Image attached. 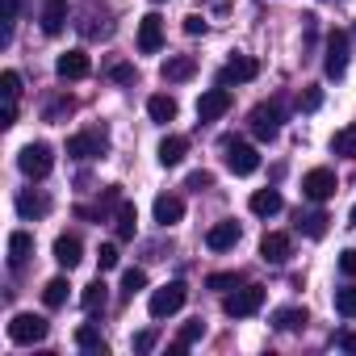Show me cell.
<instances>
[{
  "label": "cell",
  "mask_w": 356,
  "mask_h": 356,
  "mask_svg": "<svg viewBox=\"0 0 356 356\" xmlns=\"http://www.w3.org/2000/svg\"><path fill=\"white\" fill-rule=\"evenodd\" d=\"M47 331H51V323L42 314H13V323H9V339L13 343H42Z\"/></svg>",
  "instance_id": "obj_6"
},
{
  "label": "cell",
  "mask_w": 356,
  "mask_h": 356,
  "mask_svg": "<svg viewBox=\"0 0 356 356\" xmlns=\"http://www.w3.org/2000/svg\"><path fill=\"white\" fill-rule=\"evenodd\" d=\"M67 113H76V101L63 92V97H55V101H47V109H42V122H63Z\"/></svg>",
  "instance_id": "obj_34"
},
{
  "label": "cell",
  "mask_w": 356,
  "mask_h": 356,
  "mask_svg": "<svg viewBox=\"0 0 356 356\" xmlns=\"http://www.w3.org/2000/svg\"><path fill=\"white\" fill-rule=\"evenodd\" d=\"M323 105V88H306L302 97H298V109H306V113H314Z\"/></svg>",
  "instance_id": "obj_42"
},
{
  "label": "cell",
  "mask_w": 356,
  "mask_h": 356,
  "mask_svg": "<svg viewBox=\"0 0 356 356\" xmlns=\"http://www.w3.org/2000/svg\"><path fill=\"white\" fill-rule=\"evenodd\" d=\"M335 343H339L343 352H352V356H356V331H343V335H339Z\"/></svg>",
  "instance_id": "obj_48"
},
{
  "label": "cell",
  "mask_w": 356,
  "mask_h": 356,
  "mask_svg": "<svg viewBox=\"0 0 356 356\" xmlns=\"http://www.w3.org/2000/svg\"><path fill=\"white\" fill-rule=\"evenodd\" d=\"M248 206H252V214L273 218V214H281V206H285V202H281V193H277V189H256Z\"/></svg>",
  "instance_id": "obj_24"
},
{
  "label": "cell",
  "mask_w": 356,
  "mask_h": 356,
  "mask_svg": "<svg viewBox=\"0 0 356 356\" xmlns=\"http://www.w3.org/2000/svg\"><path fill=\"white\" fill-rule=\"evenodd\" d=\"M118 260H122V256H118V248H113V243H101V252H97V268H101V273H109V268H118Z\"/></svg>",
  "instance_id": "obj_39"
},
{
  "label": "cell",
  "mask_w": 356,
  "mask_h": 356,
  "mask_svg": "<svg viewBox=\"0 0 356 356\" xmlns=\"http://www.w3.org/2000/svg\"><path fill=\"white\" fill-rule=\"evenodd\" d=\"M260 306H264V285H243V289H231L222 298V314L227 318H252Z\"/></svg>",
  "instance_id": "obj_1"
},
{
  "label": "cell",
  "mask_w": 356,
  "mask_h": 356,
  "mask_svg": "<svg viewBox=\"0 0 356 356\" xmlns=\"http://www.w3.org/2000/svg\"><path fill=\"white\" fill-rule=\"evenodd\" d=\"M17 5H22V0H0V9H5V42H13V22H17Z\"/></svg>",
  "instance_id": "obj_40"
},
{
  "label": "cell",
  "mask_w": 356,
  "mask_h": 356,
  "mask_svg": "<svg viewBox=\"0 0 356 356\" xmlns=\"http://www.w3.org/2000/svg\"><path fill=\"white\" fill-rule=\"evenodd\" d=\"M105 147H109V134L105 130H84V134H72L67 138V155L72 159H97Z\"/></svg>",
  "instance_id": "obj_9"
},
{
  "label": "cell",
  "mask_w": 356,
  "mask_h": 356,
  "mask_svg": "<svg viewBox=\"0 0 356 356\" xmlns=\"http://www.w3.org/2000/svg\"><path fill=\"white\" fill-rule=\"evenodd\" d=\"M155 339H159V335H155L151 327H147V331H138V335H134V352H151V348H155Z\"/></svg>",
  "instance_id": "obj_44"
},
{
  "label": "cell",
  "mask_w": 356,
  "mask_h": 356,
  "mask_svg": "<svg viewBox=\"0 0 356 356\" xmlns=\"http://www.w3.org/2000/svg\"><path fill=\"white\" fill-rule=\"evenodd\" d=\"M323 72L331 80H339L348 72V34L343 30H331L327 34V59H323Z\"/></svg>",
  "instance_id": "obj_8"
},
{
  "label": "cell",
  "mask_w": 356,
  "mask_h": 356,
  "mask_svg": "<svg viewBox=\"0 0 356 356\" xmlns=\"http://www.w3.org/2000/svg\"><path fill=\"white\" fill-rule=\"evenodd\" d=\"M185 34H193V38H197V34H206V17L189 13V17H185Z\"/></svg>",
  "instance_id": "obj_45"
},
{
  "label": "cell",
  "mask_w": 356,
  "mask_h": 356,
  "mask_svg": "<svg viewBox=\"0 0 356 356\" xmlns=\"http://www.w3.org/2000/svg\"><path fill=\"white\" fill-rule=\"evenodd\" d=\"M76 348H84V352H97V356H105V352H109V343L101 339V331H97L92 323L76 327Z\"/></svg>",
  "instance_id": "obj_27"
},
{
  "label": "cell",
  "mask_w": 356,
  "mask_h": 356,
  "mask_svg": "<svg viewBox=\"0 0 356 356\" xmlns=\"http://www.w3.org/2000/svg\"><path fill=\"white\" fill-rule=\"evenodd\" d=\"M306 318H310V314H306L302 306H285V310L273 314V327H277V331H298V327H306Z\"/></svg>",
  "instance_id": "obj_29"
},
{
  "label": "cell",
  "mask_w": 356,
  "mask_h": 356,
  "mask_svg": "<svg viewBox=\"0 0 356 356\" xmlns=\"http://www.w3.org/2000/svg\"><path fill=\"white\" fill-rule=\"evenodd\" d=\"M185 155H189V138H185V134H168V138L159 143V163H163V168H176Z\"/></svg>",
  "instance_id": "obj_23"
},
{
  "label": "cell",
  "mask_w": 356,
  "mask_h": 356,
  "mask_svg": "<svg viewBox=\"0 0 356 356\" xmlns=\"http://www.w3.org/2000/svg\"><path fill=\"white\" fill-rule=\"evenodd\" d=\"M185 189H193V193H206V189H214V176H210V172H193L189 181H185Z\"/></svg>",
  "instance_id": "obj_41"
},
{
  "label": "cell",
  "mask_w": 356,
  "mask_h": 356,
  "mask_svg": "<svg viewBox=\"0 0 356 356\" xmlns=\"http://www.w3.org/2000/svg\"><path fill=\"white\" fill-rule=\"evenodd\" d=\"M47 210H51V197H47V193H38V189H22V193H17V214H22L26 222L42 218Z\"/></svg>",
  "instance_id": "obj_19"
},
{
  "label": "cell",
  "mask_w": 356,
  "mask_h": 356,
  "mask_svg": "<svg viewBox=\"0 0 356 356\" xmlns=\"http://www.w3.org/2000/svg\"><path fill=\"white\" fill-rule=\"evenodd\" d=\"M256 76H260V63H256L252 55H235V59L218 72V84L231 88V84H248V80H256Z\"/></svg>",
  "instance_id": "obj_10"
},
{
  "label": "cell",
  "mask_w": 356,
  "mask_h": 356,
  "mask_svg": "<svg viewBox=\"0 0 356 356\" xmlns=\"http://www.w3.org/2000/svg\"><path fill=\"white\" fill-rule=\"evenodd\" d=\"M138 289H147V273L143 268H126L122 273V298H134Z\"/></svg>",
  "instance_id": "obj_35"
},
{
  "label": "cell",
  "mask_w": 356,
  "mask_h": 356,
  "mask_svg": "<svg viewBox=\"0 0 356 356\" xmlns=\"http://www.w3.org/2000/svg\"><path fill=\"white\" fill-rule=\"evenodd\" d=\"M0 92H5V101H17L22 97V76L17 72H5V76H0Z\"/></svg>",
  "instance_id": "obj_38"
},
{
  "label": "cell",
  "mask_w": 356,
  "mask_h": 356,
  "mask_svg": "<svg viewBox=\"0 0 356 356\" xmlns=\"http://www.w3.org/2000/svg\"><path fill=\"white\" fill-rule=\"evenodd\" d=\"M239 285V273H210L206 277V289H218V293H231Z\"/></svg>",
  "instance_id": "obj_36"
},
{
  "label": "cell",
  "mask_w": 356,
  "mask_h": 356,
  "mask_svg": "<svg viewBox=\"0 0 356 356\" xmlns=\"http://www.w3.org/2000/svg\"><path fill=\"white\" fill-rule=\"evenodd\" d=\"M239 239H243V227H239L235 218H227V222H214V227L206 231V248H210V252H231Z\"/></svg>",
  "instance_id": "obj_12"
},
{
  "label": "cell",
  "mask_w": 356,
  "mask_h": 356,
  "mask_svg": "<svg viewBox=\"0 0 356 356\" xmlns=\"http://www.w3.org/2000/svg\"><path fill=\"white\" fill-rule=\"evenodd\" d=\"M122 202H126V197H122V185H109L92 210H88V206H76V214H80V218H105V214H109V210H118Z\"/></svg>",
  "instance_id": "obj_21"
},
{
  "label": "cell",
  "mask_w": 356,
  "mask_h": 356,
  "mask_svg": "<svg viewBox=\"0 0 356 356\" xmlns=\"http://www.w3.org/2000/svg\"><path fill=\"white\" fill-rule=\"evenodd\" d=\"M17 122V101H5V109H0V126H13Z\"/></svg>",
  "instance_id": "obj_47"
},
{
  "label": "cell",
  "mask_w": 356,
  "mask_h": 356,
  "mask_svg": "<svg viewBox=\"0 0 356 356\" xmlns=\"http://www.w3.org/2000/svg\"><path fill=\"white\" fill-rule=\"evenodd\" d=\"M17 168L30 176V181H42V176H51V168H55V151H51V143H26L22 155H17Z\"/></svg>",
  "instance_id": "obj_2"
},
{
  "label": "cell",
  "mask_w": 356,
  "mask_h": 356,
  "mask_svg": "<svg viewBox=\"0 0 356 356\" xmlns=\"http://www.w3.org/2000/svg\"><path fill=\"white\" fill-rule=\"evenodd\" d=\"M55 72H59V80H84V76L92 72V59H88L84 51H67V55H59Z\"/></svg>",
  "instance_id": "obj_17"
},
{
  "label": "cell",
  "mask_w": 356,
  "mask_h": 356,
  "mask_svg": "<svg viewBox=\"0 0 356 356\" xmlns=\"http://www.w3.org/2000/svg\"><path fill=\"white\" fill-rule=\"evenodd\" d=\"M67 289H72V285H67V277H55V281H47V285H42V302H47L51 310H59V306L67 302Z\"/></svg>",
  "instance_id": "obj_31"
},
{
  "label": "cell",
  "mask_w": 356,
  "mask_h": 356,
  "mask_svg": "<svg viewBox=\"0 0 356 356\" xmlns=\"http://www.w3.org/2000/svg\"><path fill=\"white\" fill-rule=\"evenodd\" d=\"M185 302H189L185 281H168V285H159V289L151 293V318H172Z\"/></svg>",
  "instance_id": "obj_3"
},
{
  "label": "cell",
  "mask_w": 356,
  "mask_h": 356,
  "mask_svg": "<svg viewBox=\"0 0 356 356\" xmlns=\"http://www.w3.org/2000/svg\"><path fill=\"white\" fill-rule=\"evenodd\" d=\"M248 126H252V134H256L260 143H273V138L281 134V101H260V105L252 109Z\"/></svg>",
  "instance_id": "obj_4"
},
{
  "label": "cell",
  "mask_w": 356,
  "mask_h": 356,
  "mask_svg": "<svg viewBox=\"0 0 356 356\" xmlns=\"http://www.w3.org/2000/svg\"><path fill=\"white\" fill-rule=\"evenodd\" d=\"M339 273L356 281V248H348V252H339Z\"/></svg>",
  "instance_id": "obj_43"
},
{
  "label": "cell",
  "mask_w": 356,
  "mask_h": 356,
  "mask_svg": "<svg viewBox=\"0 0 356 356\" xmlns=\"http://www.w3.org/2000/svg\"><path fill=\"white\" fill-rule=\"evenodd\" d=\"M105 302H109V289H105V281L97 277V281L80 293V306H84V310H105Z\"/></svg>",
  "instance_id": "obj_32"
},
{
  "label": "cell",
  "mask_w": 356,
  "mask_h": 356,
  "mask_svg": "<svg viewBox=\"0 0 356 356\" xmlns=\"http://www.w3.org/2000/svg\"><path fill=\"white\" fill-rule=\"evenodd\" d=\"M193 72H197V59L193 55H168L163 67H159V76L168 84H185V80H193Z\"/></svg>",
  "instance_id": "obj_16"
},
{
  "label": "cell",
  "mask_w": 356,
  "mask_h": 356,
  "mask_svg": "<svg viewBox=\"0 0 356 356\" xmlns=\"http://www.w3.org/2000/svg\"><path fill=\"white\" fill-rule=\"evenodd\" d=\"M335 189H339V181H335L331 168H310V172L302 176V193H306L310 202H327V197H335Z\"/></svg>",
  "instance_id": "obj_7"
},
{
  "label": "cell",
  "mask_w": 356,
  "mask_h": 356,
  "mask_svg": "<svg viewBox=\"0 0 356 356\" xmlns=\"http://www.w3.org/2000/svg\"><path fill=\"white\" fill-rule=\"evenodd\" d=\"M109 76H113L118 84H134V67H130V63H118V67H113Z\"/></svg>",
  "instance_id": "obj_46"
},
{
  "label": "cell",
  "mask_w": 356,
  "mask_h": 356,
  "mask_svg": "<svg viewBox=\"0 0 356 356\" xmlns=\"http://www.w3.org/2000/svg\"><path fill=\"white\" fill-rule=\"evenodd\" d=\"M260 256H264L268 264H285V260L293 256V239H289L285 231H268V235L260 239Z\"/></svg>",
  "instance_id": "obj_14"
},
{
  "label": "cell",
  "mask_w": 356,
  "mask_h": 356,
  "mask_svg": "<svg viewBox=\"0 0 356 356\" xmlns=\"http://www.w3.org/2000/svg\"><path fill=\"white\" fill-rule=\"evenodd\" d=\"M155 5H163V0H155Z\"/></svg>",
  "instance_id": "obj_50"
},
{
  "label": "cell",
  "mask_w": 356,
  "mask_h": 356,
  "mask_svg": "<svg viewBox=\"0 0 356 356\" xmlns=\"http://www.w3.org/2000/svg\"><path fill=\"white\" fill-rule=\"evenodd\" d=\"M227 109H231V88H222V84L197 97V122H218Z\"/></svg>",
  "instance_id": "obj_11"
},
{
  "label": "cell",
  "mask_w": 356,
  "mask_h": 356,
  "mask_svg": "<svg viewBox=\"0 0 356 356\" xmlns=\"http://www.w3.org/2000/svg\"><path fill=\"white\" fill-rule=\"evenodd\" d=\"M176 109H181V105H176V97H168V92H155L151 101H147V113H151V122H172L176 118Z\"/></svg>",
  "instance_id": "obj_26"
},
{
  "label": "cell",
  "mask_w": 356,
  "mask_h": 356,
  "mask_svg": "<svg viewBox=\"0 0 356 356\" xmlns=\"http://www.w3.org/2000/svg\"><path fill=\"white\" fill-rule=\"evenodd\" d=\"M113 231H118V239H134V231H138V210H134V202H122V206L113 210Z\"/></svg>",
  "instance_id": "obj_25"
},
{
  "label": "cell",
  "mask_w": 356,
  "mask_h": 356,
  "mask_svg": "<svg viewBox=\"0 0 356 356\" xmlns=\"http://www.w3.org/2000/svg\"><path fill=\"white\" fill-rule=\"evenodd\" d=\"M331 151H335V155H343V159H356V122H352V126H343V130H335Z\"/></svg>",
  "instance_id": "obj_30"
},
{
  "label": "cell",
  "mask_w": 356,
  "mask_h": 356,
  "mask_svg": "<svg viewBox=\"0 0 356 356\" xmlns=\"http://www.w3.org/2000/svg\"><path fill=\"white\" fill-rule=\"evenodd\" d=\"M185 218V202L176 197V193H159L155 197V222L159 227H172V222H181Z\"/></svg>",
  "instance_id": "obj_20"
},
{
  "label": "cell",
  "mask_w": 356,
  "mask_h": 356,
  "mask_svg": "<svg viewBox=\"0 0 356 356\" xmlns=\"http://www.w3.org/2000/svg\"><path fill=\"white\" fill-rule=\"evenodd\" d=\"M80 260H84V243H80V235H59V239H55V264L72 273Z\"/></svg>",
  "instance_id": "obj_18"
},
{
  "label": "cell",
  "mask_w": 356,
  "mask_h": 356,
  "mask_svg": "<svg viewBox=\"0 0 356 356\" xmlns=\"http://www.w3.org/2000/svg\"><path fill=\"white\" fill-rule=\"evenodd\" d=\"M222 159H227V168H231L235 176H252V172L260 168L256 147L243 143V138H222Z\"/></svg>",
  "instance_id": "obj_5"
},
{
  "label": "cell",
  "mask_w": 356,
  "mask_h": 356,
  "mask_svg": "<svg viewBox=\"0 0 356 356\" xmlns=\"http://www.w3.org/2000/svg\"><path fill=\"white\" fill-rule=\"evenodd\" d=\"M335 310L343 318H356V289H335Z\"/></svg>",
  "instance_id": "obj_37"
},
{
  "label": "cell",
  "mask_w": 356,
  "mask_h": 356,
  "mask_svg": "<svg viewBox=\"0 0 356 356\" xmlns=\"http://www.w3.org/2000/svg\"><path fill=\"white\" fill-rule=\"evenodd\" d=\"M352 227H356V206H352Z\"/></svg>",
  "instance_id": "obj_49"
},
{
  "label": "cell",
  "mask_w": 356,
  "mask_h": 356,
  "mask_svg": "<svg viewBox=\"0 0 356 356\" xmlns=\"http://www.w3.org/2000/svg\"><path fill=\"white\" fill-rule=\"evenodd\" d=\"M159 47H163V17L159 13H147L138 22V51L143 55H155Z\"/></svg>",
  "instance_id": "obj_13"
},
{
  "label": "cell",
  "mask_w": 356,
  "mask_h": 356,
  "mask_svg": "<svg viewBox=\"0 0 356 356\" xmlns=\"http://www.w3.org/2000/svg\"><path fill=\"white\" fill-rule=\"evenodd\" d=\"M202 335H206V323H202V318H197V323H185V331L176 335V343H172V356H181L185 348H193Z\"/></svg>",
  "instance_id": "obj_33"
},
{
  "label": "cell",
  "mask_w": 356,
  "mask_h": 356,
  "mask_svg": "<svg viewBox=\"0 0 356 356\" xmlns=\"http://www.w3.org/2000/svg\"><path fill=\"white\" fill-rule=\"evenodd\" d=\"M30 256H34V235L30 231H13L9 235V268L30 264Z\"/></svg>",
  "instance_id": "obj_22"
},
{
  "label": "cell",
  "mask_w": 356,
  "mask_h": 356,
  "mask_svg": "<svg viewBox=\"0 0 356 356\" xmlns=\"http://www.w3.org/2000/svg\"><path fill=\"white\" fill-rule=\"evenodd\" d=\"M327 222H331V218H327L323 210L298 214V231H302V235H310V239H323V235H327Z\"/></svg>",
  "instance_id": "obj_28"
},
{
  "label": "cell",
  "mask_w": 356,
  "mask_h": 356,
  "mask_svg": "<svg viewBox=\"0 0 356 356\" xmlns=\"http://www.w3.org/2000/svg\"><path fill=\"white\" fill-rule=\"evenodd\" d=\"M67 17H72V9H67V0H47L42 5V34L47 38H55V34H63L67 30Z\"/></svg>",
  "instance_id": "obj_15"
}]
</instances>
